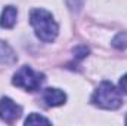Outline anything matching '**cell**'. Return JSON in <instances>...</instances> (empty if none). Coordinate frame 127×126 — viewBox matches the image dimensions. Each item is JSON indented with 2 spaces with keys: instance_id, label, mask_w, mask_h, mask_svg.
<instances>
[{
  "instance_id": "cell-3",
  "label": "cell",
  "mask_w": 127,
  "mask_h": 126,
  "mask_svg": "<svg viewBox=\"0 0 127 126\" xmlns=\"http://www.w3.org/2000/svg\"><path fill=\"white\" fill-rule=\"evenodd\" d=\"M43 82H44V74L40 73V71L32 70L30 65L21 67L13 74V79H12L13 86L25 89L27 92H35V91H38L40 86L43 85Z\"/></svg>"
},
{
  "instance_id": "cell-4",
  "label": "cell",
  "mask_w": 127,
  "mask_h": 126,
  "mask_svg": "<svg viewBox=\"0 0 127 126\" xmlns=\"http://www.w3.org/2000/svg\"><path fill=\"white\" fill-rule=\"evenodd\" d=\"M22 114V107L18 105L15 101H12L7 96L0 98V119L4 123H13L16 122Z\"/></svg>"
},
{
  "instance_id": "cell-6",
  "label": "cell",
  "mask_w": 127,
  "mask_h": 126,
  "mask_svg": "<svg viewBox=\"0 0 127 126\" xmlns=\"http://www.w3.org/2000/svg\"><path fill=\"white\" fill-rule=\"evenodd\" d=\"M16 18H18V10L15 6H6L1 12L0 16V27L1 28H13L16 24Z\"/></svg>"
},
{
  "instance_id": "cell-9",
  "label": "cell",
  "mask_w": 127,
  "mask_h": 126,
  "mask_svg": "<svg viewBox=\"0 0 127 126\" xmlns=\"http://www.w3.org/2000/svg\"><path fill=\"white\" fill-rule=\"evenodd\" d=\"M112 46H114L115 49H120V51L126 49L127 48V33L126 31L118 33V34L112 39Z\"/></svg>"
},
{
  "instance_id": "cell-11",
  "label": "cell",
  "mask_w": 127,
  "mask_h": 126,
  "mask_svg": "<svg viewBox=\"0 0 127 126\" xmlns=\"http://www.w3.org/2000/svg\"><path fill=\"white\" fill-rule=\"evenodd\" d=\"M120 91L123 94L127 95V74H124L121 79H120Z\"/></svg>"
},
{
  "instance_id": "cell-10",
  "label": "cell",
  "mask_w": 127,
  "mask_h": 126,
  "mask_svg": "<svg viewBox=\"0 0 127 126\" xmlns=\"http://www.w3.org/2000/svg\"><path fill=\"white\" fill-rule=\"evenodd\" d=\"M87 55H89V48H86V46H78V48L74 49V57H75V60H83V58H86Z\"/></svg>"
},
{
  "instance_id": "cell-2",
  "label": "cell",
  "mask_w": 127,
  "mask_h": 126,
  "mask_svg": "<svg viewBox=\"0 0 127 126\" xmlns=\"http://www.w3.org/2000/svg\"><path fill=\"white\" fill-rule=\"evenodd\" d=\"M92 104L102 110H117L123 105L121 91H118L111 82H102L90 98Z\"/></svg>"
},
{
  "instance_id": "cell-1",
  "label": "cell",
  "mask_w": 127,
  "mask_h": 126,
  "mask_svg": "<svg viewBox=\"0 0 127 126\" xmlns=\"http://www.w3.org/2000/svg\"><path fill=\"white\" fill-rule=\"evenodd\" d=\"M30 24L34 28L35 36L46 43H52L59 33V25L55 21L53 15L41 7L32 9L30 12Z\"/></svg>"
},
{
  "instance_id": "cell-12",
  "label": "cell",
  "mask_w": 127,
  "mask_h": 126,
  "mask_svg": "<svg viewBox=\"0 0 127 126\" xmlns=\"http://www.w3.org/2000/svg\"><path fill=\"white\" fill-rule=\"evenodd\" d=\"M126 123H127V117H126Z\"/></svg>"
},
{
  "instance_id": "cell-8",
  "label": "cell",
  "mask_w": 127,
  "mask_h": 126,
  "mask_svg": "<svg viewBox=\"0 0 127 126\" xmlns=\"http://www.w3.org/2000/svg\"><path fill=\"white\" fill-rule=\"evenodd\" d=\"M25 125H40V123H43V125H50L52 122L49 120V119H46V117H43V116H40V114H37V113H31L27 119H25V122H24Z\"/></svg>"
},
{
  "instance_id": "cell-7",
  "label": "cell",
  "mask_w": 127,
  "mask_h": 126,
  "mask_svg": "<svg viewBox=\"0 0 127 126\" xmlns=\"http://www.w3.org/2000/svg\"><path fill=\"white\" fill-rule=\"evenodd\" d=\"M18 60L15 51L3 40H0V64H4V65H10V64H15Z\"/></svg>"
},
{
  "instance_id": "cell-5",
  "label": "cell",
  "mask_w": 127,
  "mask_h": 126,
  "mask_svg": "<svg viewBox=\"0 0 127 126\" xmlns=\"http://www.w3.org/2000/svg\"><path fill=\"white\" fill-rule=\"evenodd\" d=\"M43 101L49 107H59V105L65 104L66 94L61 89H56V88H47L43 91Z\"/></svg>"
}]
</instances>
